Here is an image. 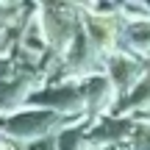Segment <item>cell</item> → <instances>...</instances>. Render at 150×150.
<instances>
[{"label":"cell","instance_id":"3","mask_svg":"<svg viewBox=\"0 0 150 150\" xmlns=\"http://www.w3.org/2000/svg\"><path fill=\"white\" fill-rule=\"evenodd\" d=\"M122 36L131 47L150 50V20H128L122 25Z\"/></svg>","mask_w":150,"mask_h":150},{"label":"cell","instance_id":"1","mask_svg":"<svg viewBox=\"0 0 150 150\" xmlns=\"http://www.w3.org/2000/svg\"><path fill=\"white\" fill-rule=\"evenodd\" d=\"M61 125V117L56 111H17L3 122V134L11 136L14 142H28V139H50L56 128Z\"/></svg>","mask_w":150,"mask_h":150},{"label":"cell","instance_id":"2","mask_svg":"<svg viewBox=\"0 0 150 150\" xmlns=\"http://www.w3.org/2000/svg\"><path fill=\"white\" fill-rule=\"evenodd\" d=\"M139 75H142V67L136 64L134 59L120 56V53L108 59V81H111V86H117L120 92H128V86L136 83Z\"/></svg>","mask_w":150,"mask_h":150}]
</instances>
